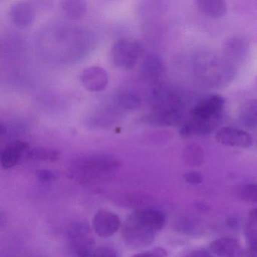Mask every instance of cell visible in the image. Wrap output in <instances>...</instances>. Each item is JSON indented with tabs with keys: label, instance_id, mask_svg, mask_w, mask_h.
Here are the masks:
<instances>
[{
	"label": "cell",
	"instance_id": "cell-1",
	"mask_svg": "<svg viewBox=\"0 0 257 257\" xmlns=\"http://www.w3.org/2000/svg\"><path fill=\"white\" fill-rule=\"evenodd\" d=\"M120 163L108 155H93L76 159L70 166V174L81 183H89L116 171Z\"/></svg>",
	"mask_w": 257,
	"mask_h": 257
},
{
	"label": "cell",
	"instance_id": "cell-4",
	"mask_svg": "<svg viewBox=\"0 0 257 257\" xmlns=\"http://www.w3.org/2000/svg\"><path fill=\"white\" fill-rule=\"evenodd\" d=\"M67 234L73 257L91 256L96 248L94 240L90 235L89 225L86 222H73L69 226Z\"/></svg>",
	"mask_w": 257,
	"mask_h": 257
},
{
	"label": "cell",
	"instance_id": "cell-24",
	"mask_svg": "<svg viewBox=\"0 0 257 257\" xmlns=\"http://www.w3.org/2000/svg\"><path fill=\"white\" fill-rule=\"evenodd\" d=\"M240 198L249 202L257 203V183L245 185L240 189Z\"/></svg>",
	"mask_w": 257,
	"mask_h": 257
},
{
	"label": "cell",
	"instance_id": "cell-14",
	"mask_svg": "<svg viewBox=\"0 0 257 257\" xmlns=\"http://www.w3.org/2000/svg\"><path fill=\"white\" fill-rule=\"evenodd\" d=\"M132 215L140 222L156 232L162 229L166 222L165 215L156 209H140L134 212Z\"/></svg>",
	"mask_w": 257,
	"mask_h": 257
},
{
	"label": "cell",
	"instance_id": "cell-17",
	"mask_svg": "<svg viewBox=\"0 0 257 257\" xmlns=\"http://www.w3.org/2000/svg\"><path fill=\"white\" fill-rule=\"evenodd\" d=\"M240 123L249 128L257 127V100L246 102L239 113Z\"/></svg>",
	"mask_w": 257,
	"mask_h": 257
},
{
	"label": "cell",
	"instance_id": "cell-11",
	"mask_svg": "<svg viewBox=\"0 0 257 257\" xmlns=\"http://www.w3.org/2000/svg\"><path fill=\"white\" fill-rule=\"evenodd\" d=\"M29 145L22 141H14L3 149L0 153V163L4 169H11L18 165L29 151Z\"/></svg>",
	"mask_w": 257,
	"mask_h": 257
},
{
	"label": "cell",
	"instance_id": "cell-10",
	"mask_svg": "<svg viewBox=\"0 0 257 257\" xmlns=\"http://www.w3.org/2000/svg\"><path fill=\"white\" fill-rule=\"evenodd\" d=\"M165 73V64L157 54L150 53L146 56L141 67V77L145 82L157 84Z\"/></svg>",
	"mask_w": 257,
	"mask_h": 257
},
{
	"label": "cell",
	"instance_id": "cell-7",
	"mask_svg": "<svg viewBox=\"0 0 257 257\" xmlns=\"http://www.w3.org/2000/svg\"><path fill=\"white\" fill-rule=\"evenodd\" d=\"M225 106V100L219 94L208 96L198 102L191 114L200 119L219 120Z\"/></svg>",
	"mask_w": 257,
	"mask_h": 257
},
{
	"label": "cell",
	"instance_id": "cell-5",
	"mask_svg": "<svg viewBox=\"0 0 257 257\" xmlns=\"http://www.w3.org/2000/svg\"><path fill=\"white\" fill-rule=\"evenodd\" d=\"M156 232L135 219L128 216L122 228V236L126 244L132 248H144L153 243Z\"/></svg>",
	"mask_w": 257,
	"mask_h": 257
},
{
	"label": "cell",
	"instance_id": "cell-25",
	"mask_svg": "<svg viewBox=\"0 0 257 257\" xmlns=\"http://www.w3.org/2000/svg\"><path fill=\"white\" fill-rule=\"evenodd\" d=\"M91 257H119V255L113 247L103 246L96 248Z\"/></svg>",
	"mask_w": 257,
	"mask_h": 257
},
{
	"label": "cell",
	"instance_id": "cell-22",
	"mask_svg": "<svg viewBox=\"0 0 257 257\" xmlns=\"http://www.w3.org/2000/svg\"><path fill=\"white\" fill-rule=\"evenodd\" d=\"M184 159L190 166H198L203 162L204 152L199 146L192 144L184 150Z\"/></svg>",
	"mask_w": 257,
	"mask_h": 257
},
{
	"label": "cell",
	"instance_id": "cell-12",
	"mask_svg": "<svg viewBox=\"0 0 257 257\" xmlns=\"http://www.w3.org/2000/svg\"><path fill=\"white\" fill-rule=\"evenodd\" d=\"M210 252L220 257H243V249L238 240L234 237H225L213 240L210 244Z\"/></svg>",
	"mask_w": 257,
	"mask_h": 257
},
{
	"label": "cell",
	"instance_id": "cell-27",
	"mask_svg": "<svg viewBox=\"0 0 257 257\" xmlns=\"http://www.w3.org/2000/svg\"><path fill=\"white\" fill-rule=\"evenodd\" d=\"M183 178L186 180V183L192 185L200 184L203 181L202 176L199 173L195 172V171L186 173L183 175Z\"/></svg>",
	"mask_w": 257,
	"mask_h": 257
},
{
	"label": "cell",
	"instance_id": "cell-21",
	"mask_svg": "<svg viewBox=\"0 0 257 257\" xmlns=\"http://www.w3.org/2000/svg\"><path fill=\"white\" fill-rule=\"evenodd\" d=\"M59 153L56 150L46 148L30 149L27 153V158L35 161L53 162L59 158Z\"/></svg>",
	"mask_w": 257,
	"mask_h": 257
},
{
	"label": "cell",
	"instance_id": "cell-28",
	"mask_svg": "<svg viewBox=\"0 0 257 257\" xmlns=\"http://www.w3.org/2000/svg\"><path fill=\"white\" fill-rule=\"evenodd\" d=\"M37 177L42 183H50L55 178V174L49 170H40L37 171Z\"/></svg>",
	"mask_w": 257,
	"mask_h": 257
},
{
	"label": "cell",
	"instance_id": "cell-6",
	"mask_svg": "<svg viewBox=\"0 0 257 257\" xmlns=\"http://www.w3.org/2000/svg\"><path fill=\"white\" fill-rule=\"evenodd\" d=\"M120 226L119 216L110 210L102 209L98 210L93 217V229L99 237L103 238L111 237L118 231Z\"/></svg>",
	"mask_w": 257,
	"mask_h": 257
},
{
	"label": "cell",
	"instance_id": "cell-15",
	"mask_svg": "<svg viewBox=\"0 0 257 257\" xmlns=\"http://www.w3.org/2000/svg\"><path fill=\"white\" fill-rule=\"evenodd\" d=\"M11 20L19 28L31 26L35 19V13L29 4L17 3L11 6L10 10Z\"/></svg>",
	"mask_w": 257,
	"mask_h": 257
},
{
	"label": "cell",
	"instance_id": "cell-19",
	"mask_svg": "<svg viewBox=\"0 0 257 257\" xmlns=\"http://www.w3.org/2000/svg\"><path fill=\"white\" fill-rule=\"evenodd\" d=\"M61 8L68 17L78 19L86 13L87 4L82 0H66L61 2Z\"/></svg>",
	"mask_w": 257,
	"mask_h": 257
},
{
	"label": "cell",
	"instance_id": "cell-8",
	"mask_svg": "<svg viewBox=\"0 0 257 257\" xmlns=\"http://www.w3.org/2000/svg\"><path fill=\"white\" fill-rule=\"evenodd\" d=\"M79 79L82 86L91 92L103 91L109 82L106 70L97 66H91L84 69L79 76Z\"/></svg>",
	"mask_w": 257,
	"mask_h": 257
},
{
	"label": "cell",
	"instance_id": "cell-2",
	"mask_svg": "<svg viewBox=\"0 0 257 257\" xmlns=\"http://www.w3.org/2000/svg\"><path fill=\"white\" fill-rule=\"evenodd\" d=\"M196 73L207 85L219 87L227 83L233 76V67L216 56L203 54L195 61Z\"/></svg>",
	"mask_w": 257,
	"mask_h": 257
},
{
	"label": "cell",
	"instance_id": "cell-23",
	"mask_svg": "<svg viewBox=\"0 0 257 257\" xmlns=\"http://www.w3.org/2000/svg\"><path fill=\"white\" fill-rule=\"evenodd\" d=\"M247 247L243 249V257H257V228L248 227L246 232Z\"/></svg>",
	"mask_w": 257,
	"mask_h": 257
},
{
	"label": "cell",
	"instance_id": "cell-18",
	"mask_svg": "<svg viewBox=\"0 0 257 257\" xmlns=\"http://www.w3.org/2000/svg\"><path fill=\"white\" fill-rule=\"evenodd\" d=\"M115 103L120 109L133 110L140 107L141 100L135 93L131 92V91H122L115 96Z\"/></svg>",
	"mask_w": 257,
	"mask_h": 257
},
{
	"label": "cell",
	"instance_id": "cell-9",
	"mask_svg": "<svg viewBox=\"0 0 257 257\" xmlns=\"http://www.w3.org/2000/svg\"><path fill=\"white\" fill-rule=\"evenodd\" d=\"M216 140L223 145L239 148H249L252 144L250 135L235 127H225L219 129L216 132Z\"/></svg>",
	"mask_w": 257,
	"mask_h": 257
},
{
	"label": "cell",
	"instance_id": "cell-26",
	"mask_svg": "<svg viewBox=\"0 0 257 257\" xmlns=\"http://www.w3.org/2000/svg\"><path fill=\"white\" fill-rule=\"evenodd\" d=\"M168 252L162 247H156L150 250L138 252L132 257H167Z\"/></svg>",
	"mask_w": 257,
	"mask_h": 257
},
{
	"label": "cell",
	"instance_id": "cell-16",
	"mask_svg": "<svg viewBox=\"0 0 257 257\" xmlns=\"http://www.w3.org/2000/svg\"><path fill=\"white\" fill-rule=\"evenodd\" d=\"M196 4L201 13L213 19L222 17L227 12L226 4L222 0H198Z\"/></svg>",
	"mask_w": 257,
	"mask_h": 257
},
{
	"label": "cell",
	"instance_id": "cell-13",
	"mask_svg": "<svg viewBox=\"0 0 257 257\" xmlns=\"http://www.w3.org/2000/svg\"><path fill=\"white\" fill-rule=\"evenodd\" d=\"M218 121L219 120L200 119L192 117L182 126L180 130V136L187 138L195 135L203 136L208 135L217 125Z\"/></svg>",
	"mask_w": 257,
	"mask_h": 257
},
{
	"label": "cell",
	"instance_id": "cell-3",
	"mask_svg": "<svg viewBox=\"0 0 257 257\" xmlns=\"http://www.w3.org/2000/svg\"><path fill=\"white\" fill-rule=\"evenodd\" d=\"M144 53L142 44L132 39L122 38L115 42L111 49L114 65L123 70H132Z\"/></svg>",
	"mask_w": 257,
	"mask_h": 257
},
{
	"label": "cell",
	"instance_id": "cell-20",
	"mask_svg": "<svg viewBox=\"0 0 257 257\" xmlns=\"http://www.w3.org/2000/svg\"><path fill=\"white\" fill-rule=\"evenodd\" d=\"M247 49V42H246L244 39L238 37V38L231 39L229 42H228L225 51L228 58L238 61L240 58H243Z\"/></svg>",
	"mask_w": 257,
	"mask_h": 257
},
{
	"label": "cell",
	"instance_id": "cell-29",
	"mask_svg": "<svg viewBox=\"0 0 257 257\" xmlns=\"http://www.w3.org/2000/svg\"><path fill=\"white\" fill-rule=\"evenodd\" d=\"M249 217L254 220H257V208L252 209L249 211Z\"/></svg>",
	"mask_w": 257,
	"mask_h": 257
}]
</instances>
